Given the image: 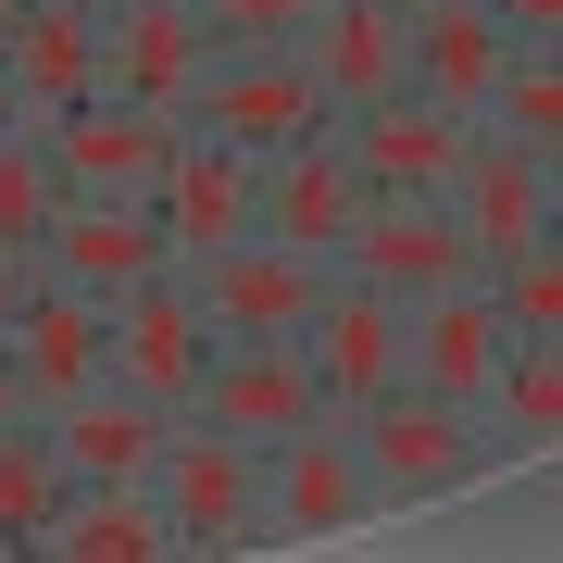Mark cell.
Returning <instances> with one entry per match:
<instances>
[{"label":"cell","instance_id":"1","mask_svg":"<svg viewBox=\"0 0 563 563\" xmlns=\"http://www.w3.org/2000/svg\"><path fill=\"white\" fill-rule=\"evenodd\" d=\"M151 501H163V526H176V551H276V526H263V451L225 439V426H201V413L163 426Z\"/></svg>","mask_w":563,"mask_h":563},{"label":"cell","instance_id":"2","mask_svg":"<svg viewBox=\"0 0 563 563\" xmlns=\"http://www.w3.org/2000/svg\"><path fill=\"white\" fill-rule=\"evenodd\" d=\"M351 451H363V488H376L388 514L401 501H439V488H463L488 463V439H476V413L463 401H439V388H376V401L351 413Z\"/></svg>","mask_w":563,"mask_h":563},{"label":"cell","instance_id":"3","mask_svg":"<svg viewBox=\"0 0 563 563\" xmlns=\"http://www.w3.org/2000/svg\"><path fill=\"white\" fill-rule=\"evenodd\" d=\"M339 276H376L388 301H439V288L488 276V263H476V239H463V213L439 201V188H376L363 225L339 239Z\"/></svg>","mask_w":563,"mask_h":563},{"label":"cell","instance_id":"4","mask_svg":"<svg viewBox=\"0 0 563 563\" xmlns=\"http://www.w3.org/2000/svg\"><path fill=\"white\" fill-rule=\"evenodd\" d=\"M325 276H339V263H313V251L263 239V225L188 263V288H201V325H213V339H301L313 301H325Z\"/></svg>","mask_w":563,"mask_h":563},{"label":"cell","instance_id":"5","mask_svg":"<svg viewBox=\"0 0 563 563\" xmlns=\"http://www.w3.org/2000/svg\"><path fill=\"white\" fill-rule=\"evenodd\" d=\"M301 363H313L325 413H363L376 388H401V363H413V301H388L376 276H325V301L301 325Z\"/></svg>","mask_w":563,"mask_h":563},{"label":"cell","instance_id":"6","mask_svg":"<svg viewBox=\"0 0 563 563\" xmlns=\"http://www.w3.org/2000/svg\"><path fill=\"white\" fill-rule=\"evenodd\" d=\"M201 139H239L251 163L263 151H288V139H325L339 125V101L313 88V63L301 51H213V76H201Z\"/></svg>","mask_w":563,"mask_h":563},{"label":"cell","instance_id":"7","mask_svg":"<svg viewBox=\"0 0 563 563\" xmlns=\"http://www.w3.org/2000/svg\"><path fill=\"white\" fill-rule=\"evenodd\" d=\"M201 363H213V325H201L188 263H163V276H139V288L113 301V388L188 413V401H201Z\"/></svg>","mask_w":563,"mask_h":563},{"label":"cell","instance_id":"8","mask_svg":"<svg viewBox=\"0 0 563 563\" xmlns=\"http://www.w3.org/2000/svg\"><path fill=\"white\" fill-rule=\"evenodd\" d=\"M188 125L176 113H151V101H125V88H101V101H76L51 125V163H63V201H151L163 188V163H176Z\"/></svg>","mask_w":563,"mask_h":563},{"label":"cell","instance_id":"9","mask_svg":"<svg viewBox=\"0 0 563 563\" xmlns=\"http://www.w3.org/2000/svg\"><path fill=\"white\" fill-rule=\"evenodd\" d=\"M201 76H213V38H201V0H101V88L151 113H201Z\"/></svg>","mask_w":563,"mask_h":563},{"label":"cell","instance_id":"10","mask_svg":"<svg viewBox=\"0 0 563 563\" xmlns=\"http://www.w3.org/2000/svg\"><path fill=\"white\" fill-rule=\"evenodd\" d=\"M13 376H25V413H63V401H88V388L113 376V301H88V288H63V276H38L13 301Z\"/></svg>","mask_w":563,"mask_h":563},{"label":"cell","instance_id":"11","mask_svg":"<svg viewBox=\"0 0 563 563\" xmlns=\"http://www.w3.org/2000/svg\"><path fill=\"white\" fill-rule=\"evenodd\" d=\"M188 413L225 426V439H251V451H276V439H301V426L325 413V388H313L301 339H213L201 401H188Z\"/></svg>","mask_w":563,"mask_h":563},{"label":"cell","instance_id":"12","mask_svg":"<svg viewBox=\"0 0 563 563\" xmlns=\"http://www.w3.org/2000/svg\"><path fill=\"white\" fill-rule=\"evenodd\" d=\"M439 201L463 213V239H476V263H514V251H539V239H551V163L526 151V139H501V125H476Z\"/></svg>","mask_w":563,"mask_h":563},{"label":"cell","instance_id":"13","mask_svg":"<svg viewBox=\"0 0 563 563\" xmlns=\"http://www.w3.org/2000/svg\"><path fill=\"white\" fill-rule=\"evenodd\" d=\"M363 163L351 139L325 125V139H288V151H263V239H288V251H313V263H339V239L363 225Z\"/></svg>","mask_w":563,"mask_h":563},{"label":"cell","instance_id":"14","mask_svg":"<svg viewBox=\"0 0 563 563\" xmlns=\"http://www.w3.org/2000/svg\"><path fill=\"white\" fill-rule=\"evenodd\" d=\"M351 514H376L363 451H351V413H313L301 439L263 451V526H276V539H339Z\"/></svg>","mask_w":563,"mask_h":563},{"label":"cell","instance_id":"15","mask_svg":"<svg viewBox=\"0 0 563 563\" xmlns=\"http://www.w3.org/2000/svg\"><path fill=\"white\" fill-rule=\"evenodd\" d=\"M151 213H163V239H176V263H201V251L263 225V163L239 139H201V125H188L176 163H163V188H151Z\"/></svg>","mask_w":563,"mask_h":563},{"label":"cell","instance_id":"16","mask_svg":"<svg viewBox=\"0 0 563 563\" xmlns=\"http://www.w3.org/2000/svg\"><path fill=\"white\" fill-rule=\"evenodd\" d=\"M0 76H13L25 125H63L76 101H101V0H25L0 25Z\"/></svg>","mask_w":563,"mask_h":563},{"label":"cell","instance_id":"17","mask_svg":"<svg viewBox=\"0 0 563 563\" xmlns=\"http://www.w3.org/2000/svg\"><path fill=\"white\" fill-rule=\"evenodd\" d=\"M301 63H313V88H325L339 113L388 101V88H413V0H313Z\"/></svg>","mask_w":563,"mask_h":563},{"label":"cell","instance_id":"18","mask_svg":"<svg viewBox=\"0 0 563 563\" xmlns=\"http://www.w3.org/2000/svg\"><path fill=\"white\" fill-rule=\"evenodd\" d=\"M163 263H176V239H163L151 201H63L51 239H38V276L88 288V301H125V288L163 276Z\"/></svg>","mask_w":563,"mask_h":563},{"label":"cell","instance_id":"19","mask_svg":"<svg viewBox=\"0 0 563 563\" xmlns=\"http://www.w3.org/2000/svg\"><path fill=\"white\" fill-rule=\"evenodd\" d=\"M501 363H514V325H501V301H488V276H463V288H439V301H413V363H401L413 388H439V401L476 413L488 388H501Z\"/></svg>","mask_w":563,"mask_h":563},{"label":"cell","instance_id":"20","mask_svg":"<svg viewBox=\"0 0 563 563\" xmlns=\"http://www.w3.org/2000/svg\"><path fill=\"white\" fill-rule=\"evenodd\" d=\"M339 139H351V163H363V188H451V163H463V125L451 101H426V88H388V101H363V113H339Z\"/></svg>","mask_w":563,"mask_h":563},{"label":"cell","instance_id":"21","mask_svg":"<svg viewBox=\"0 0 563 563\" xmlns=\"http://www.w3.org/2000/svg\"><path fill=\"white\" fill-rule=\"evenodd\" d=\"M501 76H514V38H501L488 0H413V88L426 101H451L463 125H488Z\"/></svg>","mask_w":563,"mask_h":563},{"label":"cell","instance_id":"22","mask_svg":"<svg viewBox=\"0 0 563 563\" xmlns=\"http://www.w3.org/2000/svg\"><path fill=\"white\" fill-rule=\"evenodd\" d=\"M163 401H139V388H88V401H63L51 413V439H63V476L76 488H151V463H163Z\"/></svg>","mask_w":563,"mask_h":563},{"label":"cell","instance_id":"23","mask_svg":"<svg viewBox=\"0 0 563 563\" xmlns=\"http://www.w3.org/2000/svg\"><path fill=\"white\" fill-rule=\"evenodd\" d=\"M38 551H63V563H163L176 526H163L151 488H63V514H51Z\"/></svg>","mask_w":563,"mask_h":563},{"label":"cell","instance_id":"24","mask_svg":"<svg viewBox=\"0 0 563 563\" xmlns=\"http://www.w3.org/2000/svg\"><path fill=\"white\" fill-rule=\"evenodd\" d=\"M63 439H51V413H0V551H38L51 539V514H63Z\"/></svg>","mask_w":563,"mask_h":563},{"label":"cell","instance_id":"25","mask_svg":"<svg viewBox=\"0 0 563 563\" xmlns=\"http://www.w3.org/2000/svg\"><path fill=\"white\" fill-rule=\"evenodd\" d=\"M476 439L488 451H551L563 439V339H514L501 388L476 401Z\"/></svg>","mask_w":563,"mask_h":563},{"label":"cell","instance_id":"26","mask_svg":"<svg viewBox=\"0 0 563 563\" xmlns=\"http://www.w3.org/2000/svg\"><path fill=\"white\" fill-rule=\"evenodd\" d=\"M63 213V163H51V125H0V251H38Z\"/></svg>","mask_w":563,"mask_h":563},{"label":"cell","instance_id":"27","mask_svg":"<svg viewBox=\"0 0 563 563\" xmlns=\"http://www.w3.org/2000/svg\"><path fill=\"white\" fill-rule=\"evenodd\" d=\"M488 125H501V139H526L539 163H563V51H514V76H501V101H488Z\"/></svg>","mask_w":563,"mask_h":563},{"label":"cell","instance_id":"28","mask_svg":"<svg viewBox=\"0 0 563 563\" xmlns=\"http://www.w3.org/2000/svg\"><path fill=\"white\" fill-rule=\"evenodd\" d=\"M488 301H501L514 339H563V239L514 251V263H488Z\"/></svg>","mask_w":563,"mask_h":563},{"label":"cell","instance_id":"29","mask_svg":"<svg viewBox=\"0 0 563 563\" xmlns=\"http://www.w3.org/2000/svg\"><path fill=\"white\" fill-rule=\"evenodd\" d=\"M313 0H201V38L213 51H301Z\"/></svg>","mask_w":563,"mask_h":563},{"label":"cell","instance_id":"30","mask_svg":"<svg viewBox=\"0 0 563 563\" xmlns=\"http://www.w3.org/2000/svg\"><path fill=\"white\" fill-rule=\"evenodd\" d=\"M514 51H563V0H488Z\"/></svg>","mask_w":563,"mask_h":563},{"label":"cell","instance_id":"31","mask_svg":"<svg viewBox=\"0 0 563 563\" xmlns=\"http://www.w3.org/2000/svg\"><path fill=\"white\" fill-rule=\"evenodd\" d=\"M38 288V251H0V325H13V301Z\"/></svg>","mask_w":563,"mask_h":563},{"label":"cell","instance_id":"32","mask_svg":"<svg viewBox=\"0 0 563 563\" xmlns=\"http://www.w3.org/2000/svg\"><path fill=\"white\" fill-rule=\"evenodd\" d=\"M0 413H25V376H13V339H0Z\"/></svg>","mask_w":563,"mask_h":563},{"label":"cell","instance_id":"33","mask_svg":"<svg viewBox=\"0 0 563 563\" xmlns=\"http://www.w3.org/2000/svg\"><path fill=\"white\" fill-rule=\"evenodd\" d=\"M0 125H25V101H13V76H0Z\"/></svg>","mask_w":563,"mask_h":563},{"label":"cell","instance_id":"34","mask_svg":"<svg viewBox=\"0 0 563 563\" xmlns=\"http://www.w3.org/2000/svg\"><path fill=\"white\" fill-rule=\"evenodd\" d=\"M551 239H563V163H551Z\"/></svg>","mask_w":563,"mask_h":563},{"label":"cell","instance_id":"35","mask_svg":"<svg viewBox=\"0 0 563 563\" xmlns=\"http://www.w3.org/2000/svg\"><path fill=\"white\" fill-rule=\"evenodd\" d=\"M13 13H25V0H0V25H13Z\"/></svg>","mask_w":563,"mask_h":563}]
</instances>
